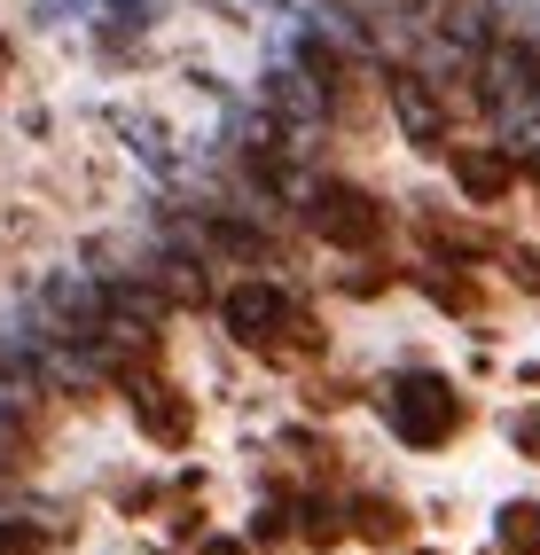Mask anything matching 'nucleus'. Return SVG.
Instances as JSON below:
<instances>
[{"instance_id":"f257e3e1","label":"nucleus","mask_w":540,"mask_h":555,"mask_svg":"<svg viewBox=\"0 0 540 555\" xmlns=\"http://www.w3.org/2000/svg\"><path fill=\"white\" fill-rule=\"evenodd\" d=\"M391 430L408 438V447H430V438H447V423H454V399H447V384L439 376H408V384H391Z\"/></svg>"},{"instance_id":"f03ea898","label":"nucleus","mask_w":540,"mask_h":555,"mask_svg":"<svg viewBox=\"0 0 540 555\" xmlns=\"http://www.w3.org/2000/svg\"><path fill=\"white\" fill-rule=\"evenodd\" d=\"M298 321V306L291 298H282V289H235V298H228V328H235V337L250 345V337H282V328H291Z\"/></svg>"},{"instance_id":"7ed1b4c3","label":"nucleus","mask_w":540,"mask_h":555,"mask_svg":"<svg viewBox=\"0 0 540 555\" xmlns=\"http://www.w3.org/2000/svg\"><path fill=\"white\" fill-rule=\"evenodd\" d=\"M313 228L321 235H337V243H360V235H376V204H360L352 189H313Z\"/></svg>"},{"instance_id":"20e7f679","label":"nucleus","mask_w":540,"mask_h":555,"mask_svg":"<svg viewBox=\"0 0 540 555\" xmlns=\"http://www.w3.org/2000/svg\"><path fill=\"white\" fill-rule=\"evenodd\" d=\"M391 102H400V118H408V133L423 141V150H439V109H430L423 79H391Z\"/></svg>"},{"instance_id":"39448f33","label":"nucleus","mask_w":540,"mask_h":555,"mask_svg":"<svg viewBox=\"0 0 540 555\" xmlns=\"http://www.w3.org/2000/svg\"><path fill=\"white\" fill-rule=\"evenodd\" d=\"M501 540H510L517 555H540V508H510L501 516Z\"/></svg>"},{"instance_id":"423d86ee","label":"nucleus","mask_w":540,"mask_h":555,"mask_svg":"<svg viewBox=\"0 0 540 555\" xmlns=\"http://www.w3.org/2000/svg\"><path fill=\"white\" fill-rule=\"evenodd\" d=\"M462 180H471V196H493L501 180H510V165L501 157H462Z\"/></svg>"},{"instance_id":"0eeeda50","label":"nucleus","mask_w":540,"mask_h":555,"mask_svg":"<svg viewBox=\"0 0 540 555\" xmlns=\"http://www.w3.org/2000/svg\"><path fill=\"white\" fill-rule=\"evenodd\" d=\"M517 447H532V454H540V415H525V423H517Z\"/></svg>"},{"instance_id":"6e6552de","label":"nucleus","mask_w":540,"mask_h":555,"mask_svg":"<svg viewBox=\"0 0 540 555\" xmlns=\"http://www.w3.org/2000/svg\"><path fill=\"white\" fill-rule=\"evenodd\" d=\"M0 63H9V48H0Z\"/></svg>"}]
</instances>
